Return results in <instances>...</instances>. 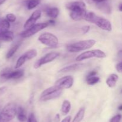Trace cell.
<instances>
[{"instance_id": "obj_1", "label": "cell", "mask_w": 122, "mask_h": 122, "mask_svg": "<svg viewBox=\"0 0 122 122\" xmlns=\"http://www.w3.org/2000/svg\"><path fill=\"white\" fill-rule=\"evenodd\" d=\"M66 8L70 11V16L75 21H79L85 19L86 10V5L82 1H73L69 2L66 6Z\"/></svg>"}, {"instance_id": "obj_2", "label": "cell", "mask_w": 122, "mask_h": 122, "mask_svg": "<svg viewBox=\"0 0 122 122\" xmlns=\"http://www.w3.org/2000/svg\"><path fill=\"white\" fill-rule=\"evenodd\" d=\"M85 20L87 22L95 24L101 29L106 31H112V25L110 22L105 18L98 16L93 12H87Z\"/></svg>"}, {"instance_id": "obj_3", "label": "cell", "mask_w": 122, "mask_h": 122, "mask_svg": "<svg viewBox=\"0 0 122 122\" xmlns=\"http://www.w3.org/2000/svg\"><path fill=\"white\" fill-rule=\"evenodd\" d=\"M95 40L92 39L80 41L68 45L67 47V50L71 53L79 52L90 49L95 45Z\"/></svg>"}, {"instance_id": "obj_4", "label": "cell", "mask_w": 122, "mask_h": 122, "mask_svg": "<svg viewBox=\"0 0 122 122\" xmlns=\"http://www.w3.org/2000/svg\"><path fill=\"white\" fill-rule=\"evenodd\" d=\"M16 106L13 103L7 104L0 111V122H9L17 115Z\"/></svg>"}, {"instance_id": "obj_5", "label": "cell", "mask_w": 122, "mask_h": 122, "mask_svg": "<svg viewBox=\"0 0 122 122\" xmlns=\"http://www.w3.org/2000/svg\"><path fill=\"white\" fill-rule=\"evenodd\" d=\"M62 90H63L60 89L54 85L43 91L41 94L40 100L41 101H47L58 98L61 94Z\"/></svg>"}, {"instance_id": "obj_6", "label": "cell", "mask_w": 122, "mask_h": 122, "mask_svg": "<svg viewBox=\"0 0 122 122\" xmlns=\"http://www.w3.org/2000/svg\"><path fill=\"white\" fill-rule=\"evenodd\" d=\"M106 57V54L104 51L98 49L91 50L85 51L76 57V61L79 62L88 59L97 57V58H104Z\"/></svg>"}, {"instance_id": "obj_7", "label": "cell", "mask_w": 122, "mask_h": 122, "mask_svg": "<svg viewBox=\"0 0 122 122\" xmlns=\"http://www.w3.org/2000/svg\"><path fill=\"white\" fill-rule=\"evenodd\" d=\"M38 41L42 44L50 47H56L58 45V39L55 35L49 32H45L41 35Z\"/></svg>"}, {"instance_id": "obj_8", "label": "cell", "mask_w": 122, "mask_h": 122, "mask_svg": "<svg viewBox=\"0 0 122 122\" xmlns=\"http://www.w3.org/2000/svg\"><path fill=\"white\" fill-rule=\"evenodd\" d=\"M48 26H49V23H48V22L35 24V25L32 26L30 28L26 29L25 31L21 32L20 35L22 38H29V37H30L32 36H33V35L39 31L45 29Z\"/></svg>"}, {"instance_id": "obj_9", "label": "cell", "mask_w": 122, "mask_h": 122, "mask_svg": "<svg viewBox=\"0 0 122 122\" xmlns=\"http://www.w3.org/2000/svg\"><path fill=\"white\" fill-rule=\"evenodd\" d=\"M24 75V71L22 69H18L15 71H11L9 69H6L1 73V78L3 80H17L22 77Z\"/></svg>"}, {"instance_id": "obj_10", "label": "cell", "mask_w": 122, "mask_h": 122, "mask_svg": "<svg viewBox=\"0 0 122 122\" xmlns=\"http://www.w3.org/2000/svg\"><path fill=\"white\" fill-rule=\"evenodd\" d=\"M59 55L60 53L58 52L48 53L46 54L45 56L42 57L41 59H39V60H38V61L35 63L33 67H34V68H35V69H38V68H40L41 66L53 61L54 60L56 59L58 56H59Z\"/></svg>"}, {"instance_id": "obj_11", "label": "cell", "mask_w": 122, "mask_h": 122, "mask_svg": "<svg viewBox=\"0 0 122 122\" xmlns=\"http://www.w3.org/2000/svg\"><path fill=\"white\" fill-rule=\"evenodd\" d=\"M73 82L74 79L73 77H71V75H67L57 80L54 85L60 89L63 90L72 87Z\"/></svg>"}, {"instance_id": "obj_12", "label": "cell", "mask_w": 122, "mask_h": 122, "mask_svg": "<svg viewBox=\"0 0 122 122\" xmlns=\"http://www.w3.org/2000/svg\"><path fill=\"white\" fill-rule=\"evenodd\" d=\"M41 11L39 10H36L34 11L33 13L31 14L30 17L26 20V22L24 24V28L27 29L30 28L34 25H35L36 22L41 16Z\"/></svg>"}, {"instance_id": "obj_13", "label": "cell", "mask_w": 122, "mask_h": 122, "mask_svg": "<svg viewBox=\"0 0 122 122\" xmlns=\"http://www.w3.org/2000/svg\"><path fill=\"white\" fill-rule=\"evenodd\" d=\"M96 7L99 10L106 14H110L112 13V7L110 4L107 2V0L104 2L96 4Z\"/></svg>"}, {"instance_id": "obj_14", "label": "cell", "mask_w": 122, "mask_h": 122, "mask_svg": "<svg viewBox=\"0 0 122 122\" xmlns=\"http://www.w3.org/2000/svg\"><path fill=\"white\" fill-rule=\"evenodd\" d=\"M85 63H76V64L71 65L67 66L64 67L63 68L61 69L59 71V72H67L74 71L79 70L85 67Z\"/></svg>"}, {"instance_id": "obj_15", "label": "cell", "mask_w": 122, "mask_h": 122, "mask_svg": "<svg viewBox=\"0 0 122 122\" xmlns=\"http://www.w3.org/2000/svg\"><path fill=\"white\" fill-rule=\"evenodd\" d=\"M14 39V33L11 31H7L0 33V41L11 42Z\"/></svg>"}, {"instance_id": "obj_16", "label": "cell", "mask_w": 122, "mask_h": 122, "mask_svg": "<svg viewBox=\"0 0 122 122\" xmlns=\"http://www.w3.org/2000/svg\"><path fill=\"white\" fill-rule=\"evenodd\" d=\"M119 80V76L116 74H112L109 75L106 80V84L109 87H114L116 85L117 82Z\"/></svg>"}, {"instance_id": "obj_17", "label": "cell", "mask_w": 122, "mask_h": 122, "mask_svg": "<svg viewBox=\"0 0 122 122\" xmlns=\"http://www.w3.org/2000/svg\"><path fill=\"white\" fill-rule=\"evenodd\" d=\"M46 14L51 19H55L58 17L59 14V9L57 7H51V8H47L45 10Z\"/></svg>"}, {"instance_id": "obj_18", "label": "cell", "mask_w": 122, "mask_h": 122, "mask_svg": "<svg viewBox=\"0 0 122 122\" xmlns=\"http://www.w3.org/2000/svg\"><path fill=\"white\" fill-rule=\"evenodd\" d=\"M17 119L21 122H24L27 120L26 111L21 106L18 107L17 110Z\"/></svg>"}, {"instance_id": "obj_19", "label": "cell", "mask_w": 122, "mask_h": 122, "mask_svg": "<svg viewBox=\"0 0 122 122\" xmlns=\"http://www.w3.org/2000/svg\"><path fill=\"white\" fill-rule=\"evenodd\" d=\"M85 113V109L84 107H82L79 109L78 112L75 116V118L73 120L72 122H81L84 117Z\"/></svg>"}, {"instance_id": "obj_20", "label": "cell", "mask_w": 122, "mask_h": 122, "mask_svg": "<svg viewBox=\"0 0 122 122\" xmlns=\"http://www.w3.org/2000/svg\"><path fill=\"white\" fill-rule=\"evenodd\" d=\"M70 109H71V104H70V101H69L68 100H64L62 104L61 109L62 114L63 115L67 114L70 112Z\"/></svg>"}, {"instance_id": "obj_21", "label": "cell", "mask_w": 122, "mask_h": 122, "mask_svg": "<svg viewBox=\"0 0 122 122\" xmlns=\"http://www.w3.org/2000/svg\"><path fill=\"white\" fill-rule=\"evenodd\" d=\"M10 27V24L7 19H3L1 20L0 22V33L8 31Z\"/></svg>"}, {"instance_id": "obj_22", "label": "cell", "mask_w": 122, "mask_h": 122, "mask_svg": "<svg viewBox=\"0 0 122 122\" xmlns=\"http://www.w3.org/2000/svg\"><path fill=\"white\" fill-rule=\"evenodd\" d=\"M41 3V0H27L26 1V7L28 10H32L36 7Z\"/></svg>"}, {"instance_id": "obj_23", "label": "cell", "mask_w": 122, "mask_h": 122, "mask_svg": "<svg viewBox=\"0 0 122 122\" xmlns=\"http://www.w3.org/2000/svg\"><path fill=\"white\" fill-rule=\"evenodd\" d=\"M37 54H38V52H37L36 50H35V49H30V50H29L27 51H26L24 53V55H25V56L27 58V60H30L35 57L37 56Z\"/></svg>"}, {"instance_id": "obj_24", "label": "cell", "mask_w": 122, "mask_h": 122, "mask_svg": "<svg viewBox=\"0 0 122 122\" xmlns=\"http://www.w3.org/2000/svg\"><path fill=\"white\" fill-rule=\"evenodd\" d=\"M100 78L97 76H92V77H86V83L89 85H94L98 83L100 81Z\"/></svg>"}, {"instance_id": "obj_25", "label": "cell", "mask_w": 122, "mask_h": 122, "mask_svg": "<svg viewBox=\"0 0 122 122\" xmlns=\"http://www.w3.org/2000/svg\"><path fill=\"white\" fill-rule=\"evenodd\" d=\"M26 61H27V58H26L25 55L23 54V55H21V56L18 59L17 61L15 66V69H18V68H19L20 67H21V66L26 62Z\"/></svg>"}, {"instance_id": "obj_26", "label": "cell", "mask_w": 122, "mask_h": 122, "mask_svg": "<svg viewBox=\"0 0 122 122\" xmlns=\"http://www.w3.org/2000/svg\"><path fill=\"white\" fill-rule=\"evenodd\" d=\"M19 46H20V44H17L14 45L13 47H12L10 49L9 51H8V53H7L6 57H7V59H9L10 58V57H11L12 56L15 54V53L16 52L17 50H18V49L19 48Z\"/></svg>"}, {"instance_id": "obj_27", "label": "cell", "mask_w": 122, "mask_h": 122, "mask_svg": "<svg viewBox=\"0 0 122 122\" xmlns=\"http://www.w3.org/2000/svg\"><path fill=\"white\" fill-rule=\"evenodd\" d=\"M6 19H7L9 22L13 23L15 21V20H16V16H15L14 14L9 13V14H7V16H6Z\"/></svg>"}, {"instance_id": "obj_28", "label": "cell", "mask_w": 122, "mask_h": 122, "mask_svg": "<svg viewBox=\"0 0 122 122\" xmlns=\"http://www.w3.org/2000/svg\"><path fill=\"white\" fill-rule=\"evenodd\" d=\"M122 116L121 114H117L111 118L110 122H120L122 119Z\"/></svg>"}, {"instance_id": "obj_29", "label": "cell", "mask_w": 122, "mask_h": 122, "mask_svg": "<svg viewBox=\"0 0 122 122\" xmlns=\"http://www.w3.org/2000/svg\"><path fill=\"white\" fill-rule=\"evenodd\" d=\"M27 122H38L34 114L30 113L27 118Z\"/></svg>"}, {"instance_id": "obj_30", "label": "cell", "mask_w": 122, "mask_h": 122, "mask_svg": "<svg viewBox=\"0 0 122 122\" xmlns=\"http://www.w3.org/2000/svg\"><path fill=\"white\" fill-rule=\"evenodd\" d=\"M106 1L107 0H86V1L89 4H98Z\"/></svg>"}, {"instance_id": "obj_31", "label": "cell", "mask_w": 122, "mask_h": 122, "mask_svg": "<svg viewBox=\"0 0 122 122\" xmlns=\"http://www.w3.org/2000/svg\"><path fill=\"white\" fill-rule=\"evenodd\" d=\"M82 32H83L84 33H87L88 32H89V29H90V26H88V25H86V26H84L82 28Z\"/></svg>"}, {"instance_id": "obj_32", "label": "cell", "mask_w": 122, "mask_h": 122, "mask_svg": "<svg viewBox=\"0 0 122 122\" xmlns=\"http://www.w3.org/2000/svg\"><path fill=\"white\" fill-rule=\"evenodd\" d=\"M116 68L117 71L119 72H122V62H120V63H117L116 67Z\"/></svg>"}, {"instance_id": "obj_33", "label": "cell", "mask_w": 122, "mask_h": 122, "mask_svg": "<svg viewBox=\"0 0 122 122\" xmlns=\"http://www.w3.org/2000/svg\"><path fill=\"white\" fill-rule=\"evenodd\" d=\"M7 90V87L5 86H4V87H0V96L2 95L4 93H5Z\"/></svg>"}, {"instance_id": "obj_34", "label": "cell", "mask_w": 122, "mask_h": 122, "mask_svg": "<svg viewBox=\"0 0 122 122\" xmlns=\"http://www.w3.org/2000/svg\"><path fill=\"white\" fill-rule=\"evenodd\" d=\"M70 121H71V116H67L66 117H65V118L61 121V122H70Z\"/></svg>"}, {"instance_id": "obj_35", "label": "cell", "mask_w": 122, "mask_h": 122, "mask_svg": "<svg viewBox=\"0 0 122 122\" xmlns=\"http://www.w3.org/2000/svg\"><path fill=\"white\" fill-rule=\"evenodd\" d=\"M97 72L95 71H91L89 74H88L87 77H92V76H95V75H97Z\"/></svg>"}, {"instance_id": "obj_36", "label": "cell", "mask_w": 122, "mask_h": 122, "mask_svg": "<svg viewBox=\"0 0 122 122\" xmlns=\"http://www.w3.org/2000/svg\"><path fill=\"white\" fill-rule=\"evenodd\" d=\"M48 23H49V25H53L56 23V22L54 21V19H50L48 21Z\"/></svg>"}, {"instance_id": "obj_37", "label": "cell", "mask_w": 122, "mask_h": 122, "mask_svg": "<svg viewBox=\"0 0 122 122\" xmlns=\"http://www.w3.org/2000/svg\"><path fill=\"white\" fill-rule=\"evenodd\" d=\"M119 9L120 11H122V4H121L120 5V6H119Z\"/></svg>"}, {"instance_id": "obj_38", "label": "cell", "mask_w": 122, "mask_h": 122, "mask_svg": "<svg viewBox=\"0 0 122 122\" xmlns=\"http://www.w3.org/2000/svg\"><path fill=\"white\" fill-rule=\"evenodd\" d=\"M118 109H119V110H120V111H122V104H121V105L118 107Z\"/></svg>"}, {"instance_id": "obj_39", "label": "cell", "mask_w": 122, "mask_h": 122, "mask_svg": "<svg viewBox=\"0 0 122 122\" xmlns=\"http://www.w3.org/2000/svg\"><path fill=\"white\" fill-rule=\"evenodd\" d=\"M5 1H6V0H0V5L2 4L4 2H5Z\"/></svg>"}, {"instance_id": "obj_40", "label": "cell", "mask_w": 122, "mask_h": 122, "mask_svg": "<svg viewBox=\"0 0 122 122\" xmlns=\"http://www.w3.org/2000/svg\"><path fill=\"white\" fill-rule=\"evenodd\" d=\"M121 93H122V90H121Z\"/></svg>"}]
</instances>
